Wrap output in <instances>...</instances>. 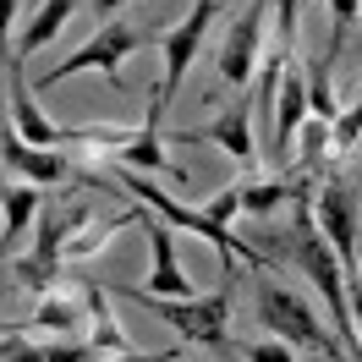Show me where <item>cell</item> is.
I'll return each mask as SVG.
<instances>
[{
	"mask_svg": "<svg viewBox=\"0 0 362 362\" xmlns=\"http://www.w3.org/2000/svg\"><path fill=\"white\" fill-rule=\"evenodd\" d=\"M148 39H154V33H143L137 23H121V17H110V23L99 28V33H88L83 45L71 49L66 61H55L49 71H39V77H33L28 88H33V93H45V88H55V83L77 77V71H105V83H110L115 93H127V88H121V61H127L137 45H148Z\"/></svg>",
	"mask_w": 362,
	"mask_h": 362,
	"instance_id": "cell-1",
	"label": "cell"
},
{
	"mask_svg": "<svg viewBox=\"0 0 362 362\" xmlns=\"http://www.w3.org/2000/svg\"><path fill=\"white\" fill-rule=\"evenodd\" d=\"M6 105H11V127L23 132V143H33V148H66V127H55L39 110V99H33V88L23 77V61H6Z\"/></svg>",
	"mask_w": 362,
	"mask_h": 362,
	"instance_id": "cell-10",
	"label": "cell"
},
{
	"mask_svg": "<svg viewBox=\"0 0 362 362\" xmlns=\"http://www.w3.org/2000/svg\"><path fill=\"white\" fill-rule=\"evenodd\" d=\"M204 214L214 220V226H230V220H242V187H226V192H220V198H214Z\"/></svg>",
	"mask_w": 362,
	"mask_h": 362,
	"instance_id": "cell-22",
	"label": "cell"
},
{
	"mask_svg": "<svg viewBox=\"0 0 362 362\" xmlns=\"http://www.w3.org/2000/svg\"><path fill=\"white\" fill-rule=\"evenodd\" d=\"M252 302H258V324H264L274 340H286V346H313L318 362H346L340 357V335H329L296 291L274 286V280H252Z\"/></svg>",
	"mask_w": 362,
	"mask_h": 362,
	"instance_id": "cell-3",
	"label": "cell"
},
{
	"mask_svg": "<svg viewBox=\"0 0 362 362\" xmlns=\"http://www.w3.org/2000/svg\"><path fill=\"white\" fill-rule=\"evenodd\" d=\"M137 226H143L148 252H154V274H148V286H143V291H148V296H165V302L192 296V280H187V269L176 264V236H170V226H165L148 204H143V220H137Z\"/></svg>",
	"mask_w": 362,
	"mask_h": 362,
	"instance_id": "cell-11",
	"label": "cell"
},
{
	"mask_svg": "<svg viewBox=\"0 0 362 362\" xmlns=\"http://www.w3.org/2000/svg\"><path fill=\"white\" fill-rule=\"evenodd\" d=\"M214 11H220V0H192V11H187L170 33H154V45L165 49V77L148 88V110H159V115L170 110V93L181 88V71L192 66V55H198V45H204Z\"/></svg>",
	"mask_w": 362,
	"mask_h": 362,
	"instance_id": "cell-6",
	"label": "cell"
},
{
	"mask_svg": "<svg viewBox=\"0 0 362 362\" xmlns=\"http://www.w3.org/2000/svg\"><path fill=\"white\" fill-rule=\"evenodd\" d=\"M357 280H362V230H357Z\"/></svg>",
	"mask_w": 362,
	"mask_h": 362,
	"instance_id": "cell-26",
	"label": "cell"
},
{
	"mask_svg": "<svg viewBox=\"0 0 362 362\" xmlns=\"http://www.w3.org/2000/svg\"><path fill=\"white\" fill-rule=\"evenodd\" d=\"M296 346H286V340H252V346H236V357H247V362H296L291 357Z\"/></svg>",
	"mask_w": 362,
	"mask_h": 362,
	"instance_id": "cell-21",
	"label": "cell"
},
{
	"mask_svg": "<svg viewBox=\"0 0 362 362\" xmlns=\"http://www.w3.org/2000/svg\"><path fill=\"white\" fill-rule=\"evenodd\" d=\"M308 121V77L286 61V77H280V93H274V127H269V154L274 159H291L296 127Z\"/></svg>",
	"mask_w": 362,
	"mask_h": 362,
	"instance_id": "cell-13",
	"label": "cell"
},
{
	"mask_svg": "<svg viewBox=\"0 0 362 362\" xmlns=\"http://www.w3.org/2000/svg\"><path fill=\"white\" fill-rule=\"evenodd\" d=\"M33 214H39V192H33V187H6V181H0V220H6V226H0V252L23 247Z\"/></svg>",
	"mask_w": 362,
	"mask_h": 362,
	"instance_id": "cell-15",
	"label": "cell"
},
{
	"mask_svg": "<svg viewBox=\"0 0 362 362\" xmlns=\"http://www.w3.org/2000/svg\"><path fill=\"white\" fill-rule=\"evenodd\" d=\"M264 17H269V0H247V11L226 28V45L214 55V71L226 77L230 88H247L252 66H258V45H264Z\"/></svg>",
	"mask_w": 362,
	"mask_h": 362,
	"instance_id": "cell-8",
	"label": "cell"
},
{
	"mask_svg": "<svg viewBox=\"0 0 362 362\" xmlns=\"http://www.w3.org/2000/svg\"><path fill=\"white\" fill-rule=\"evenodd\" d=\"M110 362H176V351H127V357H110Z\"/></svg>",
	"mask_w": 362,
	"mask_h": 362,
	"instance_id": "cell-24",
	"label": "cell"
},
{
	"mask_svg": "<svg viewBox=\"0 0 362 362\" xmlns=\"http://www.w3.org/2000/svg\"><path fill=\"white\" fill-rule=\"evenodd\" d=\"M357 143H362V93H357V105H346L329 121V154L346 159V154H357Z\"/></svg>",
	"mask_w": 362,
	"mask_h": 362,
	"instance_id": "cell-20",
	"label": "cell"
},
{
	"mask_svg": "<svg viewBox=\"0 0 362 362\" xmlns=\"http://www.w3.org/2000/svg\"><path fill=\"white\" fill-rule=\"evenodd\" d=\"M0 159H6V170L23 181H45V187H55V181H71L77 176V165H71L61 148H33V143H23V132L11 127V115L0 121Z\"/></svg>",
	"mask_w": 362,
	"mask_h": 362,
	"instance_id": "cell-9",
	"label": "cell"
},
{
	"mask_svg": "<svg viewBox=\"0 0 362 362\" xmlns=\"http://www.w3.org/2000/svg\"><path fill=\"white\" fill-rule=\"evenodd\" d=\"M318 236L340 258L346 280H357V181L351 176H324V187H318Z\"/></svg>",
	"mask_w": 362,
	"mask_h": 362,
	"instance_id": "cell-7",
	"label": "cell"
},
{
	"mask_svg": "<svg viewBox=\"0 0 362 362\" xmlns=\"http://www.w3.org/2000/svg\"><path fill=\"white\" fill-rule=\"evenodd\" d=\"M357 61H362V33H357Z\"/></svg>",
	"mask_w": 362,
	"mask_h": 362,
	"instance_id": "cell-27",
	"label": "cell"
},
{
	"mask_svg": "<svg viewBox=\"0 0 362 362\" xmlns=\"http://www.w3.org/2000/svg\"><path fill=\"white\" fill-rule=\"evenodd\" d=\"M11 335H49V340L83 335V302H71V296H61V291H45L33 302V313H28Z\"/></svg>",
	"mask_w": 362,
	"mask_h": 362,
	"instance_id": "cell-14",
	"label": "cell"
},
{
	"mask_svg": "<svg viewBox=\"0 0 362 362\" xmlns=\"http://www.w3.org/2000/svg\"><path fill=\"white\" fill-rule=\"evenodd\" d=\"M357 11H362V0H329V49H324V61H318L324 71H335L340 49H346V33H351V23H357Z\"/></svg>",
	"mask_w": 362,
	"mask_h": 362,
	"instance_id": "cell-19",
	"label": "cell"
},
{
	"mask_svg": "<svg viewBox=\"0 0 362 362\" xmlns=\"http://www.w3.org/2000/svg\"><path fill=\"white\" fill-rule=\"evenodd\" d=\"M11 23H17V0H0V66H6V55H11Z\"/></svg>",
	"mask_w": 362,
	"mask_h": 362,
	"instance_id": "cell-23",
	"label": "cell"
},
{
	"mask_svg": "<svg viewBox=\"0 0 362 362\" xmlns=\"http://www.w3.org/2000/svg\"><path fill=\"white\" fill-rule=\"evenodd\" d=\"M121 296H132L143 313L165 318L170 329H181V340H198V346H214V351H230V280L209 296H181V302H165V296H148L127 286Z\"/></svg>",
	"mask_w": 362,
	"mask_h": 362,
	"instance_id": "cell-2",
	"label": "cell"
},
{
	"mask_svg": "<svg viewBox=\"0 0 362 362\" xmlns=\"http://www.w3.org/2000/svg\"><path fill=\"white\" fill-rule=\"evenodd\" d=\"M121 6H127V0H93V17H99V23H110Z\"/></svg>",
	"mask_w": 362,
	"mask_h": 362,
	"instance_id": "cell-25",
	"label": "cell"
},
{
	"mask_svg": "<svg viewBox=\"0 0 362 362\" xmlns=\"http://www.w3.org/2000/svg\"><path fill=\"white\" fill-rule=\"evenodd\" d=\"M71 11H77V0H45V6L33 11V23L23 28V39L11 45V55H6V61H28L33 49H45L49 39H55V33L66 28V17H71Z\"/></svg>",
	"mask_w": 362,
	"mask_h": 362,
	"instance_id": "cell-16",
	"label": "cell"
},
{
	"mask_svg": "<svg viewBox=\"0 0 362 362\" xmlns=\"http://www.w3.org/2000/svg\"><path fill=\"white\" fill-rule=\"evenodd\" d=\"M296 165H291V176H308V170H318L324 159H329V121H318V115H308L302 127H296Z\"/></svg>",
	"mask_w": 362,
	"mask_h": 362,
	"instance_id": "cell-18",
	"label": "cell"
},
{
	"mask_svg": "<svg viewBox=\"0 0 362 362\" xmlns=\"http://www.w3.org/2000/svg\"><path fill=\"white\" fill-rule=\"evenodd\" d=\"M181 143H220L230 159H242L252 165L258 159V143H252V93H242L226 115H214L209 127H192V132H181Z\"/></svg>",
	"mask_w": 362,
	"mask_h": 362,
	"instance_id": "cell-12",
	"label": "cell"
},
{
	"mask_svg": "<svg viewBox=\"0 0 362 362\" xmlns=\"http://www.w3.org/2000/svg\"><path fill=\"white\" fill-rule=\"evenodd\" d=\"M296 192H302V181H296V176H274V181H242V214H247V220H264V214H274L280 204H291Z\"/></svg>",
	"mask_w": 362,
	"mask_h": 362,
	"instance_id": "cell-17",
	"label": "cell"
},
{
	"mask_svg": "<svg viewBox=\"0 0 362 362\" xmlns=\"http://www.w3.org/2000/svg\"><path fill=\"white\" fill-rule=\"evenodd\" d=\"M83 220H88V204H66V209H55V214H45V226L33 236V252L17 258V286L23 291L45 296L55 286V274L66 269V242L83 230Z\"/></svg>",
	"mask_w": 362,
	"mask_h": 362,
	"instance_id": "cell-5",
	"label": "cell"
},
{
	"mask_svg": "<svg viewBox=\"0 0 362 362\" xmlns=\"http://www.w3.org/2000/svg\"><path fill=\"white\" fill-rule=\"evenodd\" d=\"M121 187L132 192L137 204H148V209H154V214L165 220V226H181V230H192L198 242H209V247L220 252V264L242 258V264H252V269H264V252H258V247H247V242H242V236H236L230 226H214V220H209L204 209H181L176 198H170V192H159L154 181H143L137 170H127V176H121Z\"/></svg>",
	"mask_w": 362,
	"mask_h": 362,
	"instance_id": "cell-4",
	"label": "cell"
}]
</instances>
